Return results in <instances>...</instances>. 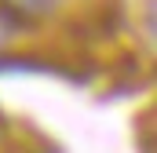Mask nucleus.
I'll return each instance as SVG.
<instances>
[{
    "mask_svg": "<svg viewBox=\"0 0 157 153\" xmlns=\"http://www.w3.org/2000/svg\"><path fill=\"white\" fill-rule=\"evenodd\" d=\"M7 11H18V15H44V11H51V4L55 0H0Z\"/></svg>",
    "mask_w": 157,
    "mask_h": 153,
    "instance_id": "f257e3e1",
    "label": "nucleus"
},
{
    "mask_svg": "<svg viewBox=\"0 0 157 153\" xmlns=\"http://www.w3.org/2000/svg\"><path fill=\"white\" fill-rule=\"evenodd\" d=\"M11 37H15V15H11L4 4H0V47H4Z\"/></svg>",
    "mask_w": 157,
    "mask_h": 153,
    "instance_id": "f03ea898",
    "label": "nucleus"
}]
</instances>
